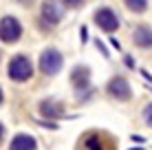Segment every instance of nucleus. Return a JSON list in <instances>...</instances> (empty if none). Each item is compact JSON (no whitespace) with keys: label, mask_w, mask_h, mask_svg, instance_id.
<instances>
[{"label":"nucleus","mask_w":152,"mask_h":150,"mask_svg":"<svg viewBox=\"0 0 152 150\" xmlns=\"http://www.w3.org/2000/svg\"><path fill=\"white\" fill-rule=\"evenodd\" d=\"M115 148H117V141L108 132H102V130L86 132L80 141V150H115Z\"/></svg>","instance_id":"1"},{"label":"nucleus","mask_w":152,"mask_h":150,"mask_svg":"<svg viewBox=\"0 0 152 150\" xmlns=\"http://www.w3.org/2000/svg\"><path fill=\"white\" fill-rule=\"evenodd\" d=\"M62 64H64V58H62L60 51H55V49L42 51V55H40V71L44 75H55L57 71L62 69Z\"/></svg>","instance_id":"2"},{"label":"nucleus","mask_w":152,"mask_h":150,"mask_svg":"<svg viewBox=\"0 0 152 150\" xmlns=\"http://www.w3.org/2000/svg\"><path fill=\"white\" fill-rule=\"evenodd\" d=\"M31 75H33V69H31L29 58H24V55L11 58V62H9V77H11V80L24 82V80H29Z\"/></svg>","instance_id":"3"},{"label":"nucleus","mask_w":152,"mask_h":150,"mask_svg":"<svg viewBox=\"0 0 152 150\" xmlns=\"http://www.w3.org/2000/svg\"><path fill=\"white\" fill-rule=\"evenodd\" d=\"M22 35V27H20V22L11 15H7V18L0 20V40L2 42H15V40Z\"/></svg>","instance_id":"4"},{"label":"nucleus","mask_w":152,"mask_h":150,"mask_svg":"<svg viewBox=\"0 0 152 150\" xmlns=\"http://www.w3.org/2000/svg\"><path fill=\"white\" fill-rule=\"evenodd\" d=\"M95 22L99 24V29H104L106 33H113V31L119 29L117 15H115V11H113V9H108V7L97 9V11H95Z\"/></svg>","instance_id":"5"},{"label":"nucleus","mask_w":152,"mask_h":150,"mask_svg":"<svg viewBox=\"0 0 152 150\" xmlns=\"http://www.w3.org/2000/svg\"><path fill=\"white\" fill-rule=\"evenodd\" d=\"M108 93H110V97H115V100H121V102H128L130 95H132L130 84L124 80V77H113V80L108 82Z\"/></svg>","instance_id":"6"},{"label":"nucleus","mask_w":152,"mask_h":150,"mask_svg":"<svg viewBox=\"0 0 152 150\" xmlns=\"http://www.w3.org/2000/svg\"><path fill=\"white\" fill-rule=\"evenodd\" d=\"M62 15H64V11H62V7L57 4V0H44V2H42V18H44L46 22L57 24L62 20Z\"/></svg>","instance_id":"7"},{"label":"nucleus","mask_w":152,"mask_h":150,"mask_svg":"<svg viewBox=\"0 0 152 150\" xmlns=\"http://www.w3.org/2000/svg\"><path fill=\"white\" fill-rule=\"evenodd\" d=\"M40 113L44 117H51V119H60L62 113H64V104H60V102H53V100H46L40 104Z\"/></svg>","instance_id":"8"},{"label":"nucleus","mask_w":152,"mask_h":150,"mask_svg":"<svg viewBox=\"0 0 152 150\" xmlns=\"http://www.w3.org/2000/svg\"><path fill=\"white\" fill-rule=\"evenodd\" d=\"M88 80H91V71L86 66H75L71 73V82L75 89H86L88 86Z\"/></svg>","instance_id":"9"},{"label":"nucleus","mask_w":152,"mask_h":150,"mask_svg":"<svg viewBox=\"0 0 152 150\" xmlns=\"http://www.w3.org/2000/svg\"><path fill=\"white\" fill-rule=\"evenodd\" d=\"M134 44L141 46V49H150L152 46V29L145 27V24L134 29Z\"/></svg>","instance_id":"10"},{"label":"nucleus","mask_w":152,"mask_h":150,"mask_svg":"<svg viewBox=\"0 0 152 150\" xmlns=\"http://www.w3.org/2000/svg\"><path fill=\"white\" fill-rule=\"evenodd\" d=\"M9 150H35V139L31 135H15Z\"/></svg>","instance_id":"11"},{"label":"nucleus","mask_w":152,"mask_h":150,"mask_svg":"<svg viewBox=\"0 0 152 150\" xmlns=\"http://www.w3.org/2000/svg\"><path fill=\"white\" fill-rule=\"evenodd\" d=\"M126 7H128L130 11H134V13H141L148 7V0H126Z\"/></svg>","instance_id":"12"},{"label":"nucleus","mask_w":152,"mask_h":150,"mask_svg":"<svg viewBox=\"0 0 152 150\" xmlns=\"http://www.w3.org/2000/svg\"><path fill=\"white\" fill-rule=\"evenodd\" d=\"M143 117H145V124L152 128V104H148V106L143 108Z\"/></svg>","instance_id":"13"},{"label":"nucleus","mask_w":152,"mask_h":150,"mask_svg":"<svg viewBox=\"0 0 152 150\" xmlns=\"http://www.w3.org/2000/svg\"><path fill=\"white\" fill-rule=\"evenodd\" d=\"M62 2L66 7H80V4H84V0H62Z\"/></svg>","instance_id":"14"},{"label":"nucleus","mask_w":152,"mask_h":150,"mask_svg":"<svg viewBox=\"0 0 152 150\" xmlns=\"http://www.w3.org/2000/svg\"><path fill=\"white\" fill-rule=\"evenodd\" d=\"M86 38H88L86 35V27H82V42H86Z\"/></svg>","instance_id":"15"},{"label":"nucleus","mask_w":152,"mask_h":150,"mask_svg":"<svg viewBox=\"0 0 152 150\" xmlns=\"http://www.w3.org/2000/svg\"><path fill=\"white\" fill-rule=\"evenodd\" d=\"M126 64H128L130 69H134V62H132V58H126Z\"/></svg>","instance_id":"16"},{"label":"nucleus","mask_w":152,"mask_h":150,"mask_svg":"<svg viewBox=\"0 0 152 150\" xmlns=\"http://www.w3.org/2000/svg\"><path fill=\"white\" fill-rule=\"evenodd\" d=\"M141 75H143V77H145V80H150V82H152V75L148 73V71H141Z\"/></svg>","instance_id":"17"},{"label":"nucleus","mask_w":152,"mask_h":150,"mask_svg":"<svg viewBox=\"0 0 152 150\" xmlns=\"http://www.w3.org/2000/svg\"><path fill=\"white\" fill-rule=\"evenodd\" d=\"M2 135H4V128H2V124H0V141H2Z\"/></svg>","instance_id":"18"},{"label":"nucleus","mask_w":152,"mask_h":150,"mask_svg":"<svg viewBox=\"0 0 152 150\" xmlns=\"http://www.w3.org/2000/svg\"><path fill=\"white\" fill-rule=\"evenodd\" d=\"M0 104H2V91H0Z\"/></svg>","instance_id":"19"},{"label":"nucleus","mask_w":152,"mask_h":150,"mask_svg":"<svg viewBox=\"0 0 152 150\" xmlns=\"http://www.w3.org/2000/svg\"><path fill=\"white\" fill-rule=\"evenodd\" d=\"M130 150H143V148H130Z\"/></svg>","instance_id":"20"}]
</instances>
